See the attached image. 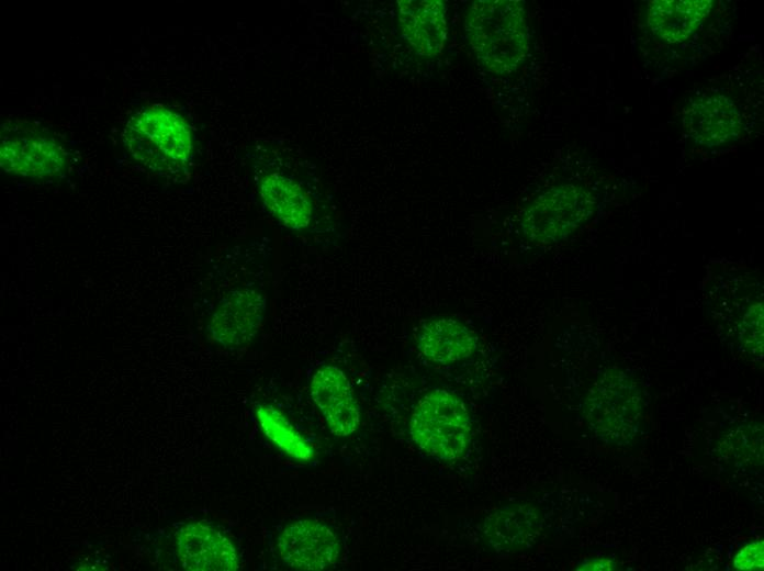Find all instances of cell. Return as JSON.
<instances>
[{
	"label": "cell",
	"mask_w": 764,
	"mask_h": 571,
	"mask_svg": "<svg viewBox=\"0 0 764 571\" xmlns=\"http://www.w3.org/2000/svg\"><path fill=\"white\" fill-rule=\"evenodd\" d=\"M678 115L695 145L724 150L746 143L762 126V91L737 67L688 91Z\"/></svg>",
	"instance_id": "obj_1"
},
{
	"label": "cell",
	"mask_w": 764,
	"mask_h": 571,
	"mask_svg": "<svg viewBox=\"0 0 764 571\" xmlns=\"http://www.w3.org/2000/svg\"><path fill=\"white\" fill-rule=\"evenodd\" d=\"M703 303L714 318L735 331L740 350L751 359L763 357V277L743 260L712 258L700 281Z\"/></svg>",
	"instance_id": "obj_2"
},
{
	"label": "cell",
	"mask_w": 764,
	"mask_h": 571,
	"mask_svg": "<svg viewBox=\"0 0 764 571\" xmlns=\"http://www.w3.org/2000/svg\"><path fill=\"white\" fill-rule=\"evenodd\" d=\"M716 0H651L645 5V48L659 57H692L723 31V4Z\"/></svg>",
	"instance_id": "obj_3"
},
{
	"label": "cell",
	"mask_w": 764,
	"mask_h": 571,
	"mask_svg": "<svg viewBox=\"0 0 764 571\" xmlns=\"http://www.w3.org/2000/svg\"><path fill=\"white\" fill-rule=\"evenodd\" d=\"M464 29L478 59L494 74L515 71L527 56L529 34L521 1H474L468 9Z\"/></svg>",
	"instance_id": "obj_4"
},
{
	"label": "cell",
	"mask_w": 764,
	"mask_h": 571,
	"mask_svg": "<svg viewBox=\"0 0 764 571\" xmlns=\"http://www.w3.org/2000/svg\"><path fill=\"white\" fill-rule=\"evenodd\" d=\"M604 194V190L593 182L552 184L521 211V233L533 245L550 246L563 242L598 215Z\"/></svg>",
	"instance_id": "obj_5"
},
{
	"label": "cell",
	"mask_w": 764,
	"mask_h": 571,
	"mask_svg": "<svg viewBox=\"0 0 764 571\" xmlns=\"http://www.w3.org/2000/svg\"><path fill=\"white\" fill-rule=\"evenodd\" d=\"M645 411L643 389L626 370L609 368L589 389L585 419L602 441L626 446L637 437Z\"/></svg>",
	"instance_id": "obj_6"
},
{
	"label": "cell",
	"mask_w": 764,
	"mask_h": 571,
	"mask_svg": "<svg viewBox=\"0 0 764 571\" xmlns=\"http://www.w3.org/2000/svg\"><path fill=\"white\" fill-rule=\"evenodd\" d=\"M124 139L134 158L154 170L184 166L193 154L190 126L180 114L160 104L135 112Z\"/></svg>",
	"instance_id": "obj_7"
},
{
	"label": "cell",
	"mask_w": 764,
	"mask_h": 571,
	"mask_svg": "<svg viewBox=\"0 0 764 571\" xmlns=\"http://www.w3.org/2000/svg\"><path fill=\"white\" fill-rule=\"evenodd\" d=\"M409 433L427 455L441 460L462 457L471 440V423L464 403L453 393L435 390L415 406Z\"/></svg>",
	"instance_id": "obj_8"
},
{
	"label": "cell",
	"mask_w": 764,
	"mask_h": 571,
	"mask_svg": "<svg viewBox=\"0 0 764 571\" xmlns=\"http://www.w3.org/2000/svg\"><path fill=\"white\" fill-rule=\"evenodd\" d=\"M277 549L288 567L318 571L336 563L340 542L329 526L314 519H299L282 529Z\"/></svg>",
	"instance_id": "obj_9"
},
{
	"label": "cell",
	"mask_w": 764,
	"mask_h": 571,
	"mask_svg": "<svg viewBox=\"0 0 764 571\" xmlns=\"http://www.w3.org/2000/svg\"><path fill=\"white\" fill-rule=\"evenodd\" d=\"M266 307V296L261 291L252 287L236 288L214 310L207 325L209 334L225 347H240L260 329Z\"/></svg>",
	"instance_id": "obj_10"
},
{
	"label": "cell",
	"mask_w": 764,
	"mask_h": 571,
	"mask_svg": "<svg viewBox=\"0 0 764 571\" xmlns=\"http://www.w3.org/2000/svg\"><path fill=\"white\" fill-rule=\"evenodd\" d=\"M310 393L330 432L346 437L360 424V410L347 376L335 366H322L312 377Z\"/></svg>",
	"instance_id": "obj_11"
},
{
	"label": "cell",
	"mask_w": 764,
	"mask_h": 571,
	"mask_svg": "<svg viewBox=\"0 0 764 571\" xmlns=\"http://www.w3.org/2000/svg\"><path fill=\"white\" fill-rule=\"evenodd\" d=\"M177 552L186 570L235 571L239 568L238 553L229 538L203 522L186 524L178 530Z\"/></svg>",
	"instance_id": "obj_12"
},
{
	"label": "cell",
	"mask_w": 764,
	"mask_h": 571,
	"mask_svg": "<svg viewBox=\"0 0 764 571\" xmlns=\"http://www.w3.org/2000/svg\"><path fill=\"white\" fill-rule=\"evenodd\" d=\"M66 155L53 138L38 135L1 137V167L4 171L32 178L60 172Z\"/></svg>",
	"instance_id": "obj_13"
},
{
	"label": "cell",
	"mask_w": 764,
	"mask_h": 571,
	"mask_svg": "<svg viewBox=\"0 0 764 571\" xmlns=\"http://www.w3.org/2000/svg\"><path fill=\"white\" fill-rule=\"evenodd\" d=\"M541 525V513L536 506L517 503L491 513L484 519L482 533L496 552L515 553L533 545Z\"/></svg>",
	"instance_id": "obj_14"
},
{
	"label": "cell",
	"mask_w": 764,
	"mask_h": 571,
	"mask_svg": "<svg viewBox=\"0 0 764 571\" xmlns=\"http://www.w3.org/2000/svg\"><path fill=\"white\" fill-rule=\"evenodd\" d=\"M397 3L400 26L405 40L423 56L438 55L447 32L443 2L402 0Z\"/></svg>",
	"instance_id": "obj_15"
},
{
	"label": "cell",
	"mask_w": 764,
	"mask_h": 571,
	"mask_svg": "<svg viewBox=\"0 0 764 571\" xmlns=\"http://www.w3.org/2000/svg\"><path fill=\"white\" fill-rule=\"evenodd\" d=\"M258 193L265 209L284 227L306 229L313 220L314 206L300 184L279 172L263 175Z\"/></svg>",
	"instance_id": "obj_16"
},
{
	"label": "cell",
	"mask_w": 764,
	"mask_h": 571,
	"mask_svg": "<svg viewBox=\"0 0 764 571\" xmlns=\"http://www.w3.org/2000/svg\"><path fill=\"white\" fill-rule=\"evenodd\" d=\"M417 345L428 360L448 365L471 356L476 347V337L456 318L435 317L422 324Z\"/></svg>",
	"instance_id": "obj_17"
},
{
	"label": "cell",
	"mask_w": 764,
	"mask_h": 571,
	"mask_svg": "<svg viewBox=\"0 0 764 571\" xmlns=\"http://www.w3.org/2000/svg\"><path fill=\"white\" fill-rule=\"evenodd\" d=\"M256 417L266 437L284 454L303 461L314 457L313 446L279 411L269 405H260L256 410Z\"/></svg>",
	"instance_id": "obj_18"
},
{
	"label": "cell",
	"mask_w": 764,
	"mask_h": 571,
	"mask_svg": "<svg viewBox=\"0 0 764 571\" xmlns=\"http://www.w3.org/2000/svg\"><path fill=\"white\" fill-rule=\"evenodd\" d=\"M733 566L738 570H762L764 567L763 541H753L743 547L737 553Z\"/></svg>",
	"instance_id": "obj_19"
},
{
	"label": "cell",
	"mask_w": 764,
	"mask_h": 571,
	"mask_svg": "<svg viewBox=\"0 0 764 571\" xmlns=\"http://www.w3.org/2000/svg\"><path fill=\"white\" fill-rule=\"evenodd\" d=\"M577 570H615L616 563L610 559H589L577 566Z\"/></svg>",
	"instance_id": "obj_20"
}]
</instances>
